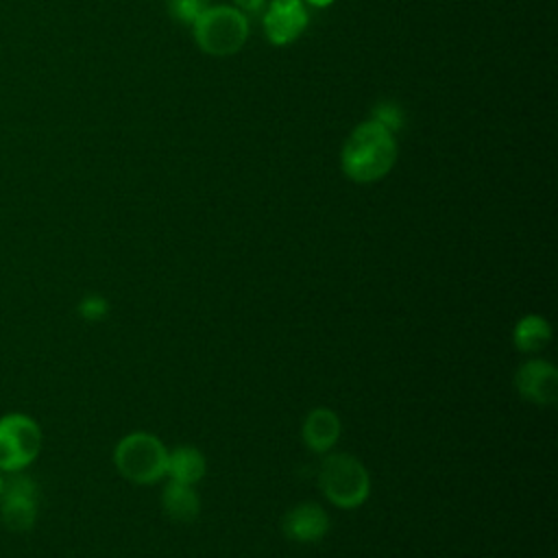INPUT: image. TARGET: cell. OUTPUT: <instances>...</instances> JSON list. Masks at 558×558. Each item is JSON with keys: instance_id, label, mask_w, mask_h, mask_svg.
Returning <instances> with one entry per match:
<instances>
[{"instance_id": "8992f818", "label": "cell", "mask_w": 558, "mask_h": 558, "mask_svg": "<svg viewBox=\"0 0 558 558\" xmlns=\"http://www.w3.org/2000/svg\"><path fill=\"white\" fill-rule=\"evenodd\" d=\"M11 475V480H4L0 495V521L11 532H28L37 519L39 490L31 477L22 473Z\"/></svg>"}, {"instance_id": "ba28073f", "label": "cell", "mask_w": 558, "mask_h": 558, "mask_svg": "<svg viewBox=\"0 0 558 558\" xmlns=\"http://www.w3.org/2000/svg\"><path fill=\"white\" fill-rule=\"evenodd\" d=\"M517 392L536 405H551L558 397V371L554 364L534 357L519 366L514 375Z\"/></svg>"}, {"instance_id": "e0dca14e", "label": "cell", "mask_w": 558, "mask_h": 558, "mask_svg": "<svg viewBox=\"0 0 558 558\" xmlns=\"http://www.w3.org/2000/svg\"><path fill=\"white\" fill-rule=\"evenodd\" d=\"M233 4L246 15V13H259L266 7V0H233Z\"/></svg>"}, {"instance_id": "9c48e42d", "label": "cell", "mask_w": 558, "mask_h": 558, "mask_svg": "<svg viewBox=\"0 0 558 558\" xmlns=\"http://www.w3.org/2000/svg\"><path fill=\"white\" fill-rule=\"evenodd\" d=\"M281 530L290 541L316 543L327 534L329 517L318 504L303 501L286 512L281 521Z\"/></svg>"}, {"instance_id": "5bb4252c", "label": "cell", "mask_w": 558, "mask_h": 558, "mask_svg": "<svg viewBox=\"0 0 558 558\" xmlns=\"http://www.w3.org/2000/svg\"><path fill=\"white\" fill-rule=\"evenodd\" d=\"M166 7L177 22L192 26L196 17L209 7V2L207 0H166Z\"/></svg>"}, {"instance_id": "2e32d148", "label": "cell", "mask_w": 558, "mask_h": 558, "mask_svg": "<svg viewBox=\"0 0 558 558\" xmlns=\"http://www.w3.org/2000/svg\"><path fill=\"white\" fill-rule=\"evenodd\" d=\"M78 312H81V316H83L85 320L96 323V320H100V318H105V316H107V312H109V303H107L102 296L92 294V296H87V299H83V301H81Z\"/></svg>"}, {"instance_id": "3957f363", "label": "cell", "mask_w": 558, "mask_h": 558, "mask_svg": "<svg viewBox=\"0 0 558 558\" xmlns=\"http://www.w3.org/2000/svg\"><path fill=\"white\" fill-rule=\"evenodd\" d=\"M318 486L323 495L338 508H357L371 493L366 466L349 453H331L318 469Z\"/></svg>"}, {"instance_id": "8fae6325", "label": "cell", "mask_w": 558, "mask_h": 558, "mask_svg": "<svg viewBox=\"0 0 558 558\" xmlns=\"http://www.w3.org/2000/svg\"><path fill=\"white\" fill-rule=\"evenodd\" d=\"M205 471H207V460L196 447L181 445L168 451L166 475L170 477V482L194 486L198 480H203Z\"/></svg>"}, {"instance_id": "7c38bea8", "label": "cell", "mask_w": 558, "mask_h": 558, "mask_svg": "<svg viewBox=\"0 0 558 558\" xmlns=\"http://www.w3.org/2000/svg\"><path fill=\"white\" fill-rule=\"evenodd\" d=\"M163 510L166 514L177 521V523H190L198 517L201 512V501L198 495L194 490V486L190 484H179V482H170L163 488V497H161Z\"/></svg>"}, {"instance_id": "d6986e66", "label": "cell", "mask_w": 558, "mask_h": 558, "mask_svg": "<svg viewBox=\"0 0 558 558\" xmlns=\"http://www.w3.org/2000/svg\"><path fill=\"white\" fill-rule=\"evenodd\" d=\"M2 488H4V473L0 471V495H2Z\"/></svg>"}, {"instance_id": "9a60e30c", "label": "cell", "mask_w": 558, "mask_h": 558, "mask_svg": "<svg viewBox=\"0 0 558 558\" xmlns=\"http://www.w3.org/2000/svg\"><path fill=\"white\" fill-rule=\"evenodd\" d=\"M371 120H375V122L384 124L386 129H390L392 133H397L403 126V111H401V107L397 102H388L386 100V102L375 105Z\"/></svg>"}, {"instance_id": "5b68a950", "label": "cell", "mask_w": 558, "mask_h": 558, "mask_svg": "<svg viewBox=\"0 0 558 558\" xmlns=\"http://www.w3.org/2000/svg\"><path fill=\"white\" fill-rule=\"evenodd\" d=\"M44 445L39 423L24 412H9L0 416V471L22 473L28 469Z\"/></svg>"}, {"instance_id": "277c9868", "label": "cell", "mask_w": 558, "mask_h": 558, "mask_svg": "<svg viewBox=\"0 0 558 558\" xmlns=\"http://www.w3.org/2000/svg\"><path fill=\"white\" fill-rule=\"evenodd\" d=\"M168 449L148 432L126 434L113 451L118 473L133 484H155L166 475Z\"/></svg>"}, {"instance_id": "4fadbf2b", "label": "cell", "mask_w": 558, "mask_h": 558, "mask_svg": "<svg viewBox=\"0 0 558 558\" xmlns=\"http://www.w3.org/2000/svg\"><path fill=\"white\" fill-rule=\"evenodd\" d=\"M512 340L521 353H538L549 344L551 327L543 316L527 314L517 323L512 331Z\"/></svg>"}, {"instance_id": "ac0fdd59", "label": "cell", "mask_w": 558, "mask_h": 558, "mask_svg": "<svg viewBox=\"0 0 558 558\" xmlns=\"http://www.w3.org/2000/svg\"><path fill=\"white\" fill-rule=\"evenodd\" d=\"M305 2L312 4V7H316V9H325V7L333 4V0H305Z\"/></svg>"}, {"instance_id": "7a4b0ae2", "label": "cell", "mask_w": 558, "mask_h": 558, "mask_svg": "<svg viewBox=\"0 0 558 558\" xmlns=\"http://www.w3.org/2000/svg\"><path fill=\"white\" fill-rule=\"evenodd\" d=\"M198 48L211 57L235 54L248 39L246 15L229 4H209L192 24Z\"/></svg>"}, {"instance_id": "52a82bcc", "label": "cell", "mask_w": 558, "mask_h": 558, "mask_svg": "<svg viewBox=\"0 0 558 558\" xmlns=\"http://www.w3.org/2000/svg\"><path fill=\"white\" fill-rule=\"evenodd\" d=\"M307 9L303 0H270L264 7L262 24L270 44L288 46L307 28Z\"/></svg>"}, {"instance_id": "30bf717a", "label": "cell", "mask_w": 558, "mask_h": 558, "mask_svg": "<svg viewBox=\"0 0 558 558\" xmlns=\"http://www.w3.org/2000/svg\"><path fill=\"white\" fill-rule=\"evenodd\" d=\"M338 438H340V418L333 410L316 408L305 416L303 440L312 451L325 453L338 442Z\"/></svg>"}, {"instance_id": "6da1fadb", "label": "cell", "mask_w": 558, "mask_h": 558, "mask_svg": "<svg viewBox=\"0 0 558 558\" xmlns=\"http://www.w3.org/2000/svg\"><path fill=\"white\" fill-rule=\"evenodd\" d=\"M397 150L395 133L375 120H366L349 133L340 153V166L351 181L375 183L392 170Z\"/></svg>"}]
</instances>
